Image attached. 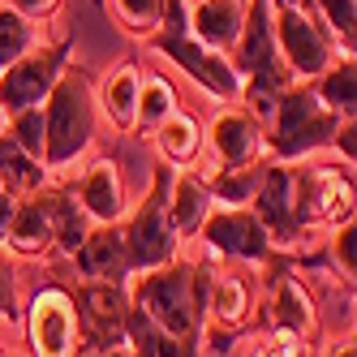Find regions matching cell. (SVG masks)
I'll use <instances>...</instances> for the list:
<instances>
[{"label": "cell", "instance_id": "cell-20", "mask_svg": "<svg viewBox=\"0 0 357 357\" xmlns=\"http://www.w3.org/2000/svg\"><path fill=\"white\" fill-rule=\"evenodd\" d=\"M138 86H142V69L134 61H121L108 78H104L99 95H95L99 112H104L121 134H130L134 125H138Z\"/></svg>", "mask_w": 357, "mask_h": 357}, {"label": "cell", "instance_id": "cell-22", "mask_svg": "<svg viewBox=\"0 0 357 357\" xmlns=\"http://www.w3.org/2000/svg\"><path fill=\"white\" fill-rule=\"evenodd\" d=\"M155 146H160V160L168 168H185L202 155V125L194 112L185 108H172L160 125H155Z\"/></svg>", "mask_w": 357, "mask_h": 357}, {"label": "cell", "instance_id": "cell-42", "mask_svg": "<svg viewBox=\"0 0 357 357\" xmlns=\"http://www.w3.org/2000/svg\"><path fill=\"white\" fill-rule=\"evenodd\" d=\"M0 5H5V0H0Z\"/></svg>", "mask_w": 357, "mask_h": 357}, {"label": "cell", "instance_id": "cell-43", "mask_svg": "<svg viewBox=\"0 0 357 357\" xmlns=\"http://www.w3.org/2000/svg\"><path fill=\"white\" fill-rule=\"evenodd\" d=\"M259 357H263V353H259Z\"/></svg>", "mask_w": 357, "mask_h": 357}, {"label": "cell", "instance_id": "cell-32", "mask_svg": "<svg viewBox=\"0 0 357 357\" xmlns=\"http://www.w3.org/2000/svg\"><path fill=\"white\" fill-rule=\"evenodd\" d=\"M5 134L26 151V155L43 160V104L39 108H22L13 116H5Z\"/></svg>", "mask_w": 357, "mask_h": 357}, {"label": "cell", "instance_id": "cell-26", "mask_svg": "<svg viewBox=\"0 0 357 357\" xmlns=\"http://www.w3.org/2000/svg\"><path fill=\"white\" fill-rule=\"evenodd\" d=\"M125 349L130 357H181V344L168 331H160L138 305H130V319H125Z\"/></svg>", "mask_w": 357, "mask_h": 357}, {"label": "cell", "instance_id": "cell-34", "mask_svg": "<svg viewBox=\"0 0 357 357\" xmlns=\"http://www.w3.org/2000/svg\"><path fill=\"white\" fill-rule=\"evenodd\" d=\"M17 314V271L9 259H0V319Z\"/></svg>", "mask_w": 357, "mask_h": 357}, {"label": "cell", "instance_id": "cell-5", "mask_svg": "<svg viewBox=\"0 0 357 357\" xmlns=\"http://www.w3.org/2000/svg\"><path fill=\"white\" fill-rule=\"evenodd\" d=\"M142 43L151 47V52H160L168 65H176L194 86H202L207 95H215L220 104H237L241 78H237L233 61H228L224 52H215V47H207V43H198L190 31H151Z\"/></svg>", "mask_w": 357, "mask_h": 357}, {"label": "cell", "instance_id": "cell-28", "mask_svg": "<svg viewBox=\"0 0 357 357\" xmlns=\"http://www.w3.org/2000/svg\"><path fill=\"white\" fill-rule=\"evenodd\" d=\"M91 215L82 211V202L73 198V190H56V250L61 254H78V245L86 241V233H91Z\"/></svg>", "mask_w": 357, "mask_h": 357}, {"label": "cell", "instance_id": "cell-3", "mask_svg": "<svg viewBox=\"0 0 357 357\" xmlns=\"http://www.w3.org/2000/svg\"><path fill=\"white\" fill-rule=\"evenodd\" d=\"M336 125L340 116L310 91V82H289L263 125V146L275 151L280 164H293L301 155H314L319 146H331Z\"/></svg>", "mask_w": 357, "mask_h": 357}, {"label": "cell", "instance_id": "cell-25", "mask_svg": "<svg viewBox=\"0 0 357 357\" xmlns=\"http://www.w3.org/2000/svg\"><path fill=\"white\" fill-rule=\"evenodd\" d=\"M202 185H207L211 202H224V207H250L254 190L263 181V164H245V168H207L198 172Z\"/></svg>", "mask_w": 357, "mask_h": 357}, {"label": "cell", "instance_id": "cell-23", "mask_svg": "<svg viewBox=\"0 0 357 357\" xmlns=\"http://www.w3.org/2000/svg\"><path fill=\"white\" fill-rule=\"evenodd\" d=\"M43 185H47L43 160L26 155L9 134H0V190H5L9 198H26V194H35Z\"/></svg>", "mask_w": 357, "mask_h": 357}, {"label": "cell", "instance_id": "cell-19", "mask_svg": "<svg viewBox=\"0 0 357 357\" xmlns=\"http://www.w3.org/2000/svg\"><path fill=\"white\" fill-rule=\"evenodd\" d=\"M207 215H211V194L202 185V176L198 172H172V181H168V224H172L176 241L198 237V228Z\"/></svg>", "mask_w": 357, "mask_h": 357}, {"label": "cell", "instance_id": "cell-11", "mask_svg": "<svg viewBox=\"0 0 357 357\" xmlns=\"http://www.w3.org/2000/svg\"><path fill=\"white\" fill-rule=\"evenodd\" d=\"M202 241L207 250H215L220 259H237V263H271L275 245L267 237V228L259 224L250 207H220L202 220Z\"/></svg>", "mask_w": 357, "mask_h": 357}, {"label": "cell", "instance_id": "cell-8", "mask_svg": "<svg viewBox=\"0 0 357 357\" xmlns=\"http://www.w3.org/2000/svg\"><path fill=\"white\" fill-rule=\"evenodd\" d=\"M26 340L31 357H82V331L73 314V293L47 284L26 305Z\"/></svg>", "mask_w": 357, "mask_h": 357}, {"label": "cell", "instance_id": "cell-17", "mask_svg": "<svg viewBox=\"0 0 357 357\" xmlns=\"http://www.w3.org/2000/svg\"><path fill=\"white\" fill-rule=\"evenodd\" d=\"M73 198L82 202V211H86L95 224H116V220H125V181H121L116 160H95V164L78 176Z\"/></svg>", "mask_w": 357, "mask_h": 357}, {"label": "cell", "instance_id": "cell-4", "mask_svg": "<svg viewBox=\"0 0 357 357\" xmlns=\"http://www.w3.org/2000/svg\"><path fill=\"white\" fill-rule=\"evenodd\" d=\"M168 181H172V168L160 164L155 176H151V190L146 198L134 207L130 220H121V233H125V250H130V267L151 271V267H164L176 259V233L168 224Z\"/></svg>", "mask_w": 357, "mask_h": 357}, {"label": "cell", "instance_id": "cell-36", "mask_svg": "<svg viewBox=\"0 0 357 357\" xmlns=\"http://www.w3.org/2000/svg\"><path fill=\"white\" fill-rule=\"evenodd\" d=\"M5 5L17 9L22 17H31V22H47V17H56V9L65 0H5Z\"/></svg>", "mask_w": 357, "mask_h": 357}, {"label": "cell", "instance_id": "cell-2", "mask_svg": "<svg viewBox=\"0 0 357 357\" xmlns=\"http://www.w3.org/2000/svg\"><path fill=\"white\" fill-rule=\"evenodd\" d=\"M95 121H99V104H95L91 73L69 65L56 78L52 95L43 99V168L65 176L91 151Z\"/></svg>", "mask_w": 357, "mask_h": 357}, {"label": "cell", "instance_id": "cell-41", "mask_svg": "<svg viewBox=\"0 0 357 357\" xmlns=\"http://www.w3.org/2000/svg\"><path fill=\"white\" fill-rule=\"evenodd\" d=\"M185 5H194V0H185Z\"/></svg>", "mask_w": 357, "mask_h": 357}, {"label": "cell", "instance_id": "cell-30", "mask_svg": "<svg viewBox=\"0 0 357 357\" xmlns=\"http://www.w3.org/2000/svg\"><path fill=\"white\" fill-rule=\"evenodd\" d=\"M176 108V91L164 73H142V86H138V125L134 130H155V125Z\"/></svg>", "mask_w": 357, "mask_h": 357}, {"label": "cell", "instance_id": "cell-9", "mask_svg": "<svg viewBox=\"0 0 357 357\" xmlns=\"http://www.w3.org/2000/svg\"><path fill=\"white\" fill-rule=\"evenodd\" d=\"M293 202L297 220L310 233L314 224H349L353 220V172L340 168H293Z\"/></svg>", "mask_w": 357, "mask_h": 357}, {"label": "cell", "instance_id": "cell-35", "mask_svg": "<svg viewBox=\"0 0 357 357\" xmlns=\"http://www.w3.org/2000/svg\"><path fill=\"white\" fill-rule=\"evenodd\" d=\"M331 146H336L340 160H349V168H353V160H357V121L353 116H340L336 134H331Z\"/></svg>", "mask_w": 357, "mask_h": 357}, {"label": "cell", "instance_id": "cell-31", "mask_svg": "<svg viewBox=\"0 0 357 357\" xmlns=\"http://www.w3.org/2000/svg\"><path fill=\"white\" fill-rule=\"evenodd\" d=\"M314 13L323 17L327 35L336 39L340 56H353V43H357V0H314Z\"/></svg>", "mask_w": 357, "mask_h": 357}, {"label": "cell", "instance_id": "cell-39", "mask_svg": "<svg viewBox=\"0 0 357 357\" xmlns=\"http://www.w3.org/2000/svg\"><path fill=\"white\" fill-rule=\"evenodd\" d=\"M271 9H314V0H267Z\"/></svg>", "mask_w": 357, "mask_h": 357}, {"label": "cell", "instance_id": "cell-27", "mask_svg": "<svg viewBox=\"0 0 357 357\" xmlns=\"http://www.w3.org/2000/svg\"><path fill=\"white\" fill-rule=\"evenodd\" d=\"M35 26H39V22L22 17V13L9 9V5H0V73H5L13 61H22V56H26L31 47L39 43Z\"/></svg>", "mask_w": 357, "mask_h": 357}, {"label": "cell", "instance_id": "cell-1", "mask_svg": "<svg viewBox=\"0 0 357 357\" xmlns=\"http://www.w3.org/2000/svg\"><path fill=\"white\" fill-rule=\"evenodd\" d=\"M215 267L202 263H181L172 259L164 267L138 271V284L130 293V305L155 323L160 331L181 344V357H202V323H207V284Z\"/></svg>", "mask_w": 357, "mask_h": 357}, {"label": "cell", "instance_id": "cell-29", "mask_svg": "<svg viewBox=\"0 0 357 357\" xmlns=\"http://www.w3.org/2000/svg\"><path fill=\"white\" fill-rule=\"evenodd\" d=\"M99 9H108L112 22L134 35V39H146L151 31L160 26V13H164V0H99Z\"/></svg>", "mask_w": 357, "mask_h": 357}, {"label": "cell", "instance_id": "cell-12", "mask_svg": "<svg viewBox=\"0 0 357 357\" xmlns=\"http://www.w3.org/2000/svg\"><path fill=\"white\" fill-rule=\"evenodd\" d=\"M250 211L267 228L271 245H297L305 237V228L297 220V202H293V168L289 164H263V181L250 198Z\"/></svg>", "mask_w": 357, "mask_h": 357}, {"label": "cell", "instance_id": "cell-6", "mask_svg": "<svg viewBox=\"0 0 357 357\" xmlns=\"http://www.w3.org/2000/svg\"><path fill=\"white\" fill-rule=\"evenodd\" d=\"M271 31H275V52L297 82L319 78L340 56L336 39L327 35L323 17L314 9H271Z\"/></svg>", "mask_w": 357, "mask_h": 357}, {"label": "cell", "instance_id": "cell-24", "mask_svg": "<svg viewBox=\"0 0 357 357\" xmlns=\"http://www.w3.org/2000/svg\"><path fill=\"white\" fill-rule=\"evenodd\" d=\"M310 91L336 116H353L357 112V61L353 56H336L319 78H310Z\"/></svg>", "mask_w": 357, "mask_h": 357}, {"label": "cell", "instance_id": "cell-15", "mask_svg": "<svg viewBox=\"0 0 357 357\" xmlns=\"http://www.w3.org/2000/svg\"><path fill=\"white\" fill-rule=\"evenodd\" d=\"M73 263L86 280H104V284H125L134 275L130 267V250H125V233H121V220L116 224H91L86 241L78 245Z\"/></svg>", "mask_w": 357, "mask_h": 357}, {"label": "cell", "instance_id": "cell-21", "mask_svg": "<svg viewBox=\"0 0 357 357\" xmlns=\"http://www.w3.org/2000/svg\"><path fill=\"white\" fill-rule=\"evenodd\" d=\"M267 310H271V327L275 331H289V336L310 340V331H314V301H310V293L297 284V275H289V271L275 275Z\"/></svg>", "mask_w": 357, "mask_h": 357}, {"label": "cell", "instance_id": "cell-38", "mask_svg": "<svg viewBox=\"0 0 357 357\" xmlns=\"http://www.w3.org/2000/svg\"><path fill=\"white\" fill-rule=\"evenodd\" d=\"M327 357H357V344H353V336H340V340H331Z\"/></svg>", "mask_w": 357, "mask_h": 357}, {"label": "cell", "instance_id": "cell-33", "mask_svg": "<svg viewBox=\"0 0 357 357\" xmlns=\"http://www.w3.org/2000/svg\"><path fill=\"white\" fill-rule=\"evenodd\" d=\"M357 224L349 220V224H340L336 228V237H331V259H336V271L344 275V280H353V271H357Z\"/></svg>", "mask_w": 357, "mask_h": 357}, {"label": "cell", "instance_id": "cell-13", "mask_svg": "<svg viewBox=\"0 0 357 357\" xmlns=\"http://www.w3.org/2000/svg\"><path fill=\"white\" fill-rule=\"evenodd\" d=\"M202 142H211V160L215 168H245V164H259V151H263V125L254 121L245 108H224L211 130L202 134ZM211 168V164H207Z\"/></svg>", "mask_w": 357, "mask_h": 357}, {"label": "cell", "instance_id": "cell-18", "mask_svg": "<svg viewBox=\"0 0 357 357\" xmlns=\"http://www.w3.org/2000/svg\"><path fill=\"white\" fill-rule=\"evenodd\" d=\"M241 22H245V0H194L190 13H185V26L198 43L215 47V52H233V43L241 35Z\"/></svg>", "mask_w": 357, "mask_h": 357}, {"label": "cell", "instance_id": "cell-10", "mask_svg": "<svg viewBox=\"0 0 357 357\" xmlns=\"http://www.w3.org/2000/svg\"><path fill=\"white\" fill-rule=\"evenodd\" d=\"M73 314H78L82 344H91L95 353L125 349V319H130V293H125V284L86 280L73 293Z\"/></svg>", "mask_w": 357, "mask_h": 357}, {"label": "cell", "instance_id": "cell-14", "mask_svg": "<svg viewBox=\"0 0 357 357\" xmlns=\"http://www.w3.org/2000/svg\"><path fill=\"white\" fill-rule=\"evenodd\" d=\"M13 254H47L56 250V190H35L26 198H17V211L9 220L5 233Z\"/></svg>", "mask_w": 357, "mask_h": 357}, {"label": "cell", "instance_id": "cell-16", "mask_svg": "<svg viewBox=\"0 0 357 357\" xmlns=\"http://www.w3.org/2000/svg\"><path fill=\"white\" fill-rule=\"evenodd\" d=\"M250 305H254V297H250L245 280L233 275V271H215L211 284H207V323H202V336H207V331H215L220 340L237 336L250 323Z\"/></svg>", "mask_w": 357, "mask_h": 357}, {"label": "cell", "instance_id": "cell-37", "mask_svg": "<svg viewBox=\"0 0 357 357\" xmlns=\"http://www.w3.org/2000/svg\"><path fill=\"white\" fill-rule=\"evenodd\" d=\"M13 211H17V198H9L5 190H0V241H5V233H9V220H13Z\"/></svg>", "mask_w": 357, "mask_h": 357}, {"label": "cell", "instance_id": "cell-7", "mask_svg": "<svg viewBox=\"0 0 357 357\" xmlns=\"http://www.w3.org/2000/svg\"><path fill=\"white\" fill-rule=\"evenodd\" d=\"M73 61V39H56V43H35L22 61H13L0 73V116H13L22 108H39L52 95L56 78Z\"/></svg>", "mask_w": 357, "mask_h": 357}, {"label": "cell", "instance_id": "cell-40", "mask_svg": "<svg viewBox=\"0 0 357 357\" xmlns=\"http://www.w3.org/2000/svg\"><path fill=\"white\" fill-rule=\"evenodd\" d=\"M99 357H130V349H112V353H99Z\"/></svg>", "mask_w": 357, "mask_h": 357}]
</instances>
